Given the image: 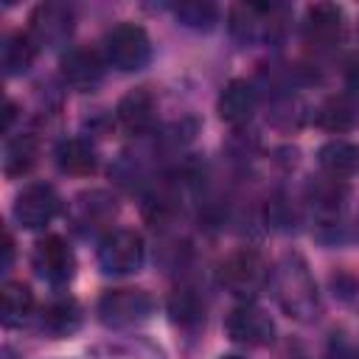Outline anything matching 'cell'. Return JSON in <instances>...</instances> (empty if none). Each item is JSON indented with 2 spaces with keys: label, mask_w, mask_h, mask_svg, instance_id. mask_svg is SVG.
I'll list each match as a JSON object with an SVG mask.
<instances>
[{
  "label": "cell",
  "mask_w": 359,
  "mask_h": 359,
  "mask_svg": "<svg viewBox=\"0 0 359 359\" xmlns=\"http://www.w3.org/2000/svg\"><path fill=\"white\" fill-rule=\"evenodd\" d=\"M227 31L241 45L272 42L280 31V8L269 3H236L227 11Z\"/></svg>",
  "instance_id": "6"
},
{
  "label": "cell",
  "mask_w": 359,
  "mask_h": 359,
  "mask_svg": "<svg viewBox=\"0 0 359 359\" xmlns=\"http://www.w3.org/2000/svg\"><path fill=\"white\" fill-rule=\"evenodd\" d=\"M345 185L342 180H334V177H320L311 188H309V202L314 208V213L325 222V224H334V219L342 213V205H345Z\"/></svg>",
  "instance_id": "24"
},
{
  "label": "cell",
  "mask_w": 359,
  "mask_h": 359,
  "mask_svg": "<svg viewBox=\"0 0 359 359\" xmlns=\"http://www.w3.org/2000/svg\"><path fill=\"white\" fill-rule=\"evenodd\" d=\"M62 210V196L48 182H28L14 196V222L22 230H42L48 227L56 213Z\"/></svg>",
  "instance_id": "7"
},
{
  "label": "cell",
  "mask_w": 359,
  "mask_h": 359,
  "mask_svg": "<svg viewBox=\"0 0 359 359\" xmlns=\"http://www.w3.org/2000/svg\"><path fill=\"white\" fill-rule=\"evenodd\" d=\"M154 109H157L154 95H151L146 87H137V90H129V93L118 101L115 115H118V123H121L126 132L143 135V132H149L151 123H154Z\"/></svg>",
  "instance_id": "17"
},
{
  "label": "cell",
  "mask_w": 359,
  "mask_h": 359,
  "mask_svg": "<svg viewBox=\"0 0 359 359\" xmlns=\"http://www.w3.org/2000/svg\"><path fill=\"white\" fill-rule=\"evenodd\" d=\"M345 31V11L337 3H314L303 17V36L314 48L334 45Z\"/></svg>",
  "instance_id": "13"
},
{
  "label": "cell",
  "mask_w": 359,
  "mask_h": 359,
  "mask_svg": "<svg viewBox=\"0 0 359 359\" xmlns=\"http://www.w3.org/2000/svg\"><path fill=\"white\" fill-rule=\"evenodd\" d=\"M28 22V34L39 48H56L65 45L73 34V8L62 3H39Z\"/></svg>",
  "instance_id": "11"
},
{
  "label": "cell",
  "mask_w": 359,
  "mask_h": 359,
  "mask_svg": "<svg viewBox=\"0 0 359 359\" xmlns=\"http://www.w3.org/2000/svg\"><path fill=\"white\" fill-rule=\"evenodd\" d=\"M345 81H348V90L353 95H359V53H353L345 62Z\"/></svg>",
  "instance_id": "27"
},
{
  "label": "cell",
  "mask_w": 359,
  "mask_h": 359,
  "mask_svg": "<svg viewBox=\"0 0 359 359\" xmlns=\"http://www.w3.org/2000/svg\"><path fill=\"white\" fill-rule=\"evenodd\" d=\"M171 14L177 17L180 25L194 28V31H210L219 22V6L208 3V0H185V3H174Z\"/></svg>",
  "instance_id": "26"
},
{
  "label": "cell",
  "mask_w": 359,
  "mask_h": 359,
  "mask_svg": "<svg viewBox=\"0 0 359 359\" xmlns=\"http://www.w3.org/2000/svg\"><path fill=\"white\" fill-rule=\"evenodd\" d=\"M317 123L325 132H334V135L356 129L359 126V95H353V93L328 95L317 107Z\"/></svg>",
  "instance_id": "16"
},
{
  "label": "cell",
  "mask_w": 359,
  "mask_h": 359,
  "mask_svg": "<svg viewBox=\"0 0 359 359\" xmlns=\"http://www.w3.org/2000/svg\"><path fill=\"white\" fill-rule=\"evenodd\" d=\"M115 213V196H109L107 191H90V194H81L76 202H73V210H70V222L79 233H93L98 227H104Z\"/></svg>",
  "instance_id": "14"
},
{
  "label": "cell",
  "mask_w": 359,
  "mask_h": 359,
  "mask_svg": "<svg viewBox=\"0 0 359 359\" xmlns=\"http://www.w3.org/2000/svg\"><path fill=\"white\" fill-rule=\"evenodd\" d=\"M255 109H258V90H255V84L247 81V79H233V81H227L224 90L219 93L216 112H219V118H222L227 126H233V129L250 123V118L255 115Z\"/></svg>",
  "instance_id": "12"
},
{
  "label": "cell",
  "mask_w": 359,
  "mask_h": 359,
  "mask_svg": "<svg viewBox=\"0 0 359 359\" xmlns=\"http://www.w3.org/2000/svg\"><path fill=\"white\" fill-rule=\"evenodd\" d=\"M272 286H275V297L278 306L300 323H311L320 314V292H317V280L306 264L303 255L297 252H286L275 269H272Z\"/></svg>",
  "instance_id": "1"
},
{
  "label": "cell",
  "mask_w": 359,
  "mask_h": 359,
  "mask_svg": "<svg viewBox=\"0 0 359 359\" xmlns=\"http://www.w3.org/2000/svg\"><path fill=\"white\" fill-rule=\"evenodd\" d=\"M36 50H39V45L31 39L28 31H11V34H6L3 48H0V65H3L6 79H14V76L28 73V67L36 59Z\"/></svg>",
  "instance_id": "22"
},
{
  "label": "cell",
  "mask_w": 359,
  "mask_h": 359,
  "mask_svg": "<svg viewBox=\"0 0 359 359\" xmlns=\"http://www.w3.org/2000/svg\"><path fill=\"white\" fill-rule=\"evenodd\" d=\"M219 359H241V356H236V353H227V356H219Z\"/></svg>",
  "instance_id": "29"
},
{
  "label": "cell",
  "mask_w": 359,
  "mask_h": 359,
  "mask_svg": "<svg viewBox=\"0 0 359 359\" xmlns=\"http://www.w3.org/2000/svg\"><path fill=\"white\" fill-rule=\"evenodd\" d=\"M36 323H39V331L53 339L70 337L81 328V306L73 297H53L42 306Z\"/></svg>",
  "instance_id": "15"
},
{
  "label": "cell",
  "mask_w": 359,
  "mask_h": 359,
  "mask_svg": "<svg viewBox=\"0 0 359 359\" xmlns=\"http://www.w3.org/2000/svg\"><path fill=\"white\" fill-rule=\"evenodd\" d=\"M224 331L236 345H244V348H264V345H272L275 339L272 317L255 303H238L227 314Z\"/></svg>",
  "instance_id": "9"
},
{
  "label": "cell",
  "mask_w": 359,
  "mask_h": 359,
  "mask_svg": "<svg viewBox=\"0 0 359 359\" xmlns=\"http://www.w3.org/2000/svg\"><path fill=\"white\" fill-rule=\"evenodd\" d=\"M36 154H39V143L31 132L8 135L6 143H3V174L8 180H17V177L28 174L36 165Z\"/></svg>",
  "instance_id": "21"
},
{
  "label": "cell",
  "mask_w": 359,
  "mask_h": 359,
  "mask_svg": "<svg viewBox=\"0 0 359 359\" xmlns=\"http://www.w3.org/2000/svg\"><path fill=\"white\" fill-rule=\"evenodd\" d=\"M317 163L325 177L348 180L359 174V146L351 140H328L317 151Z\"/></svg>",
  "instance_id": "20"
},
{
  "label": "cell",
  "mask_w": 359,
  "mask_h": 359,
  "mask_svg": "<svg viewBox=\"0 0 359 359\" xmlns=\"http://www.w3.org/2000/svg\"><path fill=\"white\" fill-rule=\"evenodd\" d=\"M31 264H34L36 275L50 286H67L76 275V255H73L70 244L56 233L39 238L34 244Z\"/></svg>",
  "instance_id": "8"
},
{
  "label": "cell",
  "mask_w": 359,
  "mask_h": 359,
  "mask_svg": "<svg viewBox=\"0 0 359 359\" xmlns=\"http://www.w3.org/2000/svg\"><path fill=\"white\" fill-rule=\"evenodd\" d=\"M168 314L180 328H199L205 323V300L194 286H177L168 294Z\"/></svg>",
  "instance_id": "25"
},
{
  "label": "cell",
  "mask_w": 359,
  "mask_h": 359,
  "mask_svg": "<svg viewBox=\"0 0 359 359\" xmlns=\"http://www.w3.org/2000/svg\"><path fill=\"white\" fill-rule=\"evenodd\" d=\"M53 157H56L59 171L70 174V177H87L98 165V151L90 143V137H65V140H59Z\"/></svg>",
  "instance_id": "18"
},
{
  "label": "cell",
  "mask_w": 359,
  "mask_h": 359,
  "mask_svg": "<svg viewBox=\"0 0 359 359\" xmlns=\"http://www.w3.org/2000/svg\"><path fill=\"white\" fill-rule=\"evenodd\" d=\"M59 76L65 87L76 93H93L104 81V59L87 45H73L59 59Z\"/></svg>",
  "instance_id": "10"
},
{
  "label": "cell",
  "mask_w": 359,
  "mask_h": 359,
  "mask_svg": "<svg viewBox=\"0 0 359 359\" xmlns=\"http://www.w3.org/2000/svg\"><path fill=\"white\" fill-rule=\"evenodd\" d=\"M90 359H165V351L149 337H118L93 345Z\"/></svg>",
  "instance_id": "19"
},
{
  "label": "cell",
  "mask_w": 359,
  "mask_h": 359,
  "mask_svg": "<svg viewBox=\"0 0 359 359\" xmlns=\"http://www.w3.org/2000/svg\"><path fill=\"white\" fill-rule=\"evenodd\" d=\"M154 311V300L146 289H132V286H121V289H107L98 303H95V314L101 320V325L112 328V331H126L135 328L140 323H146Z\"/></svg>",
  "instance_id": "3"
},
{
  "label": "cell",
  "mask_w": 359,
  "mask_h": 359,
  "mask_svg": "<svg viewBox=\"0 0 359 359\" xmlns=\"http://www.w3.org/2000/svg\"><path fill=\"white\" fill-rule=\"evenodd\" d=\"M34 314V292L22 280H6L0 294V320L6 328H20Z\"/></svg>",
  "instance_id": "23"
},
{
  "label": "cell",
  "mask_w": 359,
  "mask_h": 359,
  "mask_svg": "<svg viewBox=\"0 0 359 359\" xmlns=\"http://www.w3.org/2000/svg\"><path fill=\"white\" fill-rule=\"evenodd\" d=\"M11 258H14V238H11V233L6 230V236H3V272H8L11 269Z\"/></svg>",
  "instance_id": "28"
},
{
  "label": "cell",
  "mask_w": 359,
  "mask_h": 359,
  "mask_svg": "<svg viewBox=\"0 0 359 359\" xmlns=\"http://www.w3.org/2000/svg\"><path fill=\"white\" fill-rule=\"evenodd\" d=\"M269 275L272 272H269L266 258L252 247H238L230 255H224L219 264L222 289L238 297L241 303H252V297H258L266 289Z\"/></svg>",
  "instance_id": "2"
},
{
  "label": "cell",
  "mask_w": 359,
  "mask_h": 359,
  "mask_svg": "<svg viewBox=\"0 0 359 359\" xmlns=\"http://www.w3.org/2000/svg\"><path fill=\"white\" fill-rule=\"evenodd\" d=\"M95 261L104 275H132L146 261V244L137 230L118 227L101 236L95 247Z\"/></svg>",
  "instance_id": "5"
},
{
  "label": "cell",
  "mask_w": 359,
  "mask_h": 359,
  "mask_svg": "<svg viewBox=\"0 0 359 359\" xmlns=\"http://www.w3.org/2000/svg\"><path fill=\"white\" fill-rule=\"evenodd\" d=\"M104 59L121 73H137L151 62V39L137 22H118L104 36Z\"/></svg>",
  "instance_id": "4"
}]
</instances>
